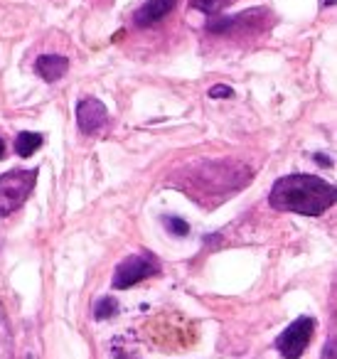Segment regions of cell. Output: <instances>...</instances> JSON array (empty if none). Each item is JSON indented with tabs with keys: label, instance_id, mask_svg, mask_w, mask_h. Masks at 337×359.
I'll return each instance as SVG.
<instances>
[{
	"label": "cell",
	"instance_id": "obj_7",
	"mask_svg": "<svg viewBox=\"0 0 337 359\" xmlns=\"http://www.w3.org/2000/svg\"><path fill=\"white\" fill-rule=\"evenodd\" d=\"M70 69V60L62 55H42L35 62V72L45 81H60Z\"/></svg>",
	"mask_w": 337,
	"mask_h": 359
},
{
	"label": "cell",
	"instance_id": "obj_3",
	"mask_svg": "<svg viewBox=\"0 0 337 359\" xmlns=\"http://www.w3.org/2000/svg\"><path fill=\"white\" fill-rule=\"evenodd\" d=\"M312 330H315V323L312 318H298L296 323H291L281 334L276 337V349L283 354V359H298L305 347L310 344Z\"/></svg>",
	"mask_w": 337,
	"mask_h": 359
},
{
	"label": "cell",
	"instance_id": "obj_8",
	"mask_svg": "<svg viewBox=\"0 0 337 359\" xmlns=\"http://www.w3.org/2000/svg\"><path fill=\"white\" fill-rule=\"evenodd\" d=\"M40 145H42V135L40 133L22 130V133L18 135V140H15V153L20 155V158H30L35 150H40Z\"/></svg>",
	"mask_w": 337,
	"mask_h": 359
},
{
	"label": "cell",
	"instance_id": "obj_16",
	"mask_svg": "<svg viewBox=\"0 0 337 359\" xmlns=\"http://www.w3.org/2000/svg\"><path fill=\"white\" fill-rule=\"evenodd\" d=\"M325 6H335V0H322V8Z\"/></svg>",
	"mask_w": 337,
	"mask_h": 359
},
{
	"label": "cell",
	"instance_id": "obj_9",
	"mask_svg": "<svg viewBox=\"0 0 337 359\" xmlns=\"http://www.w3.org/2000/svg\"><path fill=\"white\" fill-rule=\"evenodd\" d=\"M116 313H119V303H116V298H101L99 303H96V308H94V318L96 320L114 318Z\"/></svg>",
	"mask_w": 337,
	"mask_h": 359
},
{
	"label": "cell",
	"instance_id": "obj_13",
	"mask_svg": "<svg viewBox=\"0 0 337 359\" xmlns=\"http://www.w3.org/2000/svg\"><path fill=\"white\" fill-rule=\"evenodd\" d=\"M232 94L234 91L229 89V86H212V89H209V96H212V99H229Z\"/></svg>",
	"mask_w": 337,
	"mask_h": 359
},
{
	"label": "cell",
	"instance_id": "obj_6",
	"mask_svg": "<svg viewBox=\"0 0 337 359\" xmlns=\"http://www.w3.org/2000/svg\"><path fill=\"white\" fill-rule=\"evenodd\" d=\"M178 6V0H148L143 8H138L133 15V22L138 27H148L155 25L158 20H163L173 8Z\"/></svg>",
	"mask_w": 337,
	"mask_h": 359
},
{
	"label": "cell",
	"instance_id": "obj_11",
	"mask_svg": "<svg viewBox=\"0 0 337 359\" xmlns=\"http://www.w3.org/2000/svg\"><path fill=\"white\" fill-rule=\"evenodd\" d=\"M232 0H192V8L194 11H202L207 13V15H214V13H219L224 6H229Z\"/></svg>",
	"mask_w": 337,
	"mask_h": 359
},
{
	"label": "cell",
	"instance_id": "obj_1",
	"mask_svg": "<svg viewBox=\"0 0 337 359\" xmlns=\"http://www.w3.org/2000/svg\"><path fill=\"white\" fill-rule=\"evenodd\" d=\"M268 202L278 212L320 217L335 205V187L315 175H288V177L276 180Z\"/></svg>",
	"mask_w": 337,
	"mask_h": 359
},
{
	"label": "cell",
	"instance_id": "obj_15",
	"mask_svg": "<svg viewBox=\"0 0 337 359\" xmlns=\"http://www.w3.org/2000/svg\"><path fill=\"white\" fill-rule=\"evenodd\" d=\"M3 155H6V143L0 140V160H3Z\"/></svg>",
	"mask_w": 337,
	"mask_h": 359
},
{
	"label": "cell",
	"instance_id": "obj_10",
	"mask_svg": "<svg viewBox=\"0 0 337 359\" xmlns=\"http://www.w3.org/2000/svg\"><path fill=\"white\" fill-rule=\"evenodd\" d=\"M0 359H11V332H8L3 308H0Z\"/></svg>",
	"mask_w": 337,
	"mask_h": 359
},
{
	"label": "cell",
	"instance_id": "obj_2",
	"mask_svg": "<svg viewBox=\"0 0 337 359\" xmlns=\"http://www.w3.org/2000/svg\"><path fill=\"white\" fill-rule=\"evenodd\" d=\"M40 170H11L0 175V217L13 215L30 200Z\"/></svg>",
	"mask_w": 337,
	"mask_h": 359
},
{
	"label": "cell",
	"instance_id": "obj_5",
	"mask_svg": "<svg viewBox=\"0 0 337 359\" xmlns=\"http://www.w3.org/2000/svg\"><path fill=\"white\" fill-rule=\"evenodd\" d=\"M77 121H79L81 133L94 135L109 121V111L99 99H81L77 106Z\"/></svg>",
	"mask_w": 337,
	"mask_h": 359
},
{
	"label": "cell",
	"instance_id": "obj_14",
	"mask_svg": "<svg viewBox=\"0 0 337 359\" xmlns=\"http://www.w3.org/2000/svg\"><path fill=\"white\" fill-rule=\"evenodd\" d=\"M322 359H335V339H330L325 347V352H322Z\"/></svg>",
	"mask_w": 337,
	"mask_h": 359
},
{
	"label": "cell",
	"instance_id": "obj_4",
	"mask_svg": "<svg viewBox=\"0 0 337 359\" xmlns=\"http://www.w3.org/2000/svg\"><path fill=\"white\" fill-rule=\"evenodd\" d=\"M160 273V264L153 259V256H128L124 264H119L114 273V288L124 290L131 288V285L140 283L143 278H150V276H158Z\"/></svg>",
	"mask_w": 337,
	"mask_h": 359
},
{
	"label": "cell",
	"instance_id": "obj_12",
	"mask_svg": "<svg viewBox=\"0 0 337 359\" xmlns=\"http://www.w3.org/2000/svg\"><path fill=\"white\" fill-rule=\"evenodd\" d=\"M165 229L173 231L175 236H185L190 231V226H187V222L180 219V217H168V219H165Z\"/></svg>",
	"mask_w": 337,
	"mask_h": 359
}]
</instances>
